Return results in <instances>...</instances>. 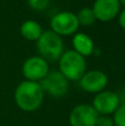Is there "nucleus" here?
I'll return each mask as SVG.
<instances>
[{"mask_svg": "<svg viewBox=\"0 0 125 126\" xmlns=\"http://www.w3.org/2000/svg\"><path fill=\"white\" fill-rule=\"evenodd\" d=\"M96 126H114L113 118L110 115H99L96 121Z\"/></svg>", "mask_w": 125, "mask_h": 126, "instance_id": "obj_16", "label": "nucleus"}, {"mask_svg": "<svg viewBox=\"0 0 125 126\" xmlns=\"http://www.w3.org/2000/svg\"><path fill=\"white\" fill-rule=\"evenodd\" d=\"M51 29L58 35H71L75 33L80 24L77 15L70 11H62L54 15L51 19Z\"/></svg>", "mask_w": 125, "mask_h": 126, "instance_id": "obj_5", "label": "nucleus"}, {"mask_svg": "<svg viewBox=\"0 0 125 126\" xmlns=\"http://www.w3.org/2000/svg\"><path fill=\"white\" fill-rule=\"evenodd\" d=\"M112 118L114 126H125V103L117 107V110L113 113Z\"/></svg>", "mask_w": 125, "mask_h": 126, "instance_id": "obj_14", "label": "nucleus"}, {"mask_svg": "<svg viewBox=\"0 0 125 126\" xmlns=\"http://www.w3.org/2000/svg\"><path fill=\"white\" fill-rule=\"evenodd\" d=\"M59 72L68 81H78L85 73L86 62L81 54L74 50H69L63 52L59 59Z\"/></svg>", "mask_w": 125, "mask_h": 126, "instance_id": "obj_2", "label": "nucleus"}, {"mask_svg": "<svg viewBox=\"0 0 125 126\" xmlns=\"http://www.w3.org/2000/svg\"><path fill=\"white\" fill-rule=\"evenodd\" d=\"M121 3L119 0H95L93 4V12L100 21H111L119 15Z\"/></svg>", "mask_w": 125, "mask_h": 126, "instance_id": "obj_10", "label": "nucleus"}, {"mask_svg": "<svg viewBox=\"0 0 125 126\" xmlns=\"http://www.w3.org/2000/svg\"><path fill=\"white\" fill-rule=\"evenodd\" d=\"M119 1H120V3H123L125 6V0H119Z\"/></svg>", "mask_w": 125, "mask_h": 126, "instance_id": "obj_18", "label": "nucleus"}, {"mask_svg": "<svg viewBox=\"0 0 125 126\" xmlns=\"http://www.w3.org/2000/svg\"><path fill=\"white\" fill-rule=\"evenodd\" d=\"M119 24L123 29H125V9L120 13V16H119Z\"/></svg>", "mask_w": 125, "mask_h": 126, "instance_id": "obj_17", "label": "nucleus"}, {"mask_svg": "<svg viewBox=\"0 0 125 126\" xmlns=\"http://www.w3.org/2000/svg\"><path fill=\"white\" fill-rule=\"evenodd\" d=\"M20 33L29 41H38L42 34V28L34 20H27L20 27Z\"/></svg>", "mask_w": 125, "mask_h": 126, "instance_id": "obj_12", "label": "nucleus"}, {"mask_svg": "<svg viewBox=\"0 0 125 126\" xmlns=\"http://www.w3.org/2000/svg\"><path fill=\"white\" fill-rule=\"evenodd\" d=\"M79 81L80 86L83 91L96 94L103 91L109 82L108 75L99 70H92L90 72H85Z\"/></svg>", "mask_w": 125, "mask_h": 126, "instance_id": "obj_9", "label": "nucleus"}, {"mask_svg": "<svg viewBox=\"0 0 125 126\" xmlns=\"http://www.w3.org/2000/svg\"><path fill=\"white\" fill-rule=\"evenodd\" d=\"M44 92L39 82L23 81L15 91V102L20 110L24 112H34L41 106Z\"/></svg>", "mask_w": 125, "mask_h": 126, "instance_id": "obj_1", "label": "nucleus"}, {"mask_svg": "<svg viewBox=\"0 0 125 126\" xmlns=\"http://www.w3.org/2000/svg\"><path fill=\"white\" fill-rule=\"evenodd\" d=\"M72 44L74 51L81 54L82 57L91 55L94 51V42L89 35L84 33H75L73 35Z\"/></svg>", "mask_w": 125, "mask_h": 126, "instance_id": "obj_11", "label": "nucleus"}, {"mask_svg": "<svg viewBox=\"0 0 125 126\" xmlns=\"http://www.w3.org/2000/svg\"><path fill=\"white\" fill-rule=\"evenodd\" d=\"M99 114L92 105L80 104L71 111L69 123L71 126H96Z\"/></svg>", "mask_w": 125, "mask_h": 126, "instance_id": "obj_7", "label": "nucleus"}, {"mask_svg": "<svg viewBox=\"0 0 125 126\" xmlns=\"http://www.w3.org/2000/svg\"><path fill=\"white\" fill-rule=\"evenodd\" d=\"M37 48L41 58L49 61H55L63 54V42L60 35L52 30L42 32L37 41Z\"/></svg>", "mask_w": 125, "mask_h": 126, "instance_id": "obj_3", "label": "nucleus"}, {"mask_svg": "<svg viewBox=\"0 0 125 126\" xmlns=\"http://www.w3.org/2000/svg\"><path fill=\"white\" fill-rule=\"evenodd\" d=\"M121 105L120 96L112 91H102L93 98V109L99 115H113Z\"/></svg>", "mask_w": 125, "mask_h": 126, "instance_id": "obj_6", "label": "nucleus"}, {"mask_svg": "<svg viewBox=\"0 0 125 126\" xmlns=\"http://www.w3.org/2000/svg\"><path fill=\"white\" fill-rule=\"evenodd\" d=\"M22 73L27 81L40 82L49 73L48 62L41 57H31L24 61L22 65Z\"/></svg>", "mask_w": 125, "mask_h": 126, "instance_id": "obj_8", "label": "nucleus"}, {"mask_svg": "<svg viewBox=\"0 0 125 126\" xmlns=\"http://www.w3.org/2000/svg\"><path fill=\"white\" fill-rule=\"evenodd\" d=\"M28 4L34 11H43L50 4V0H28Z\"/></svg>", "mask_w": 125, "mask_h": 126, "instance_id": "obj_15", "label": "nucleus"}, {"mask_svg": "<svg viewBox=\"0 0 125 126\" xmlns=\"http://www.w3.org/2000/svg\"><path fill=\"white\" fill-rule=\"evenodd\" d=\"M77 18H78V21H79L80 26H84V27L91 26V24H93L94 21L96 20L92 8L81 9V10L79 11V13L77 15Z\"/></svg>", "mask_w": 125, "mask_h": 126, "instance_id": "obj_13", "label": "nucleus"}, {"mask_svg": "<svg viewBox=\"0 0 125 126\" xmlns=\"http://www.w3.org/2000/svg\"><path fill=\"white\" fill-rule=\"evenodd\" d=\"M39 84L44 93H48L54 98L63 97L69 90V81L59 71L49 72Z\"/></svg>", "mask_w": 125, "mask_h": 126, "instance_id": "obj_4", "label": "nucleus"}]
</instances>
